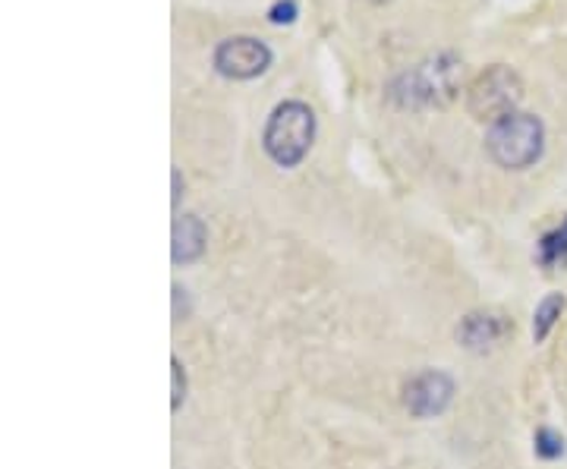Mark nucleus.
<instances>
[{
  "instance_id": "14",
  "label": "nucleus",
  "mask_w": 567,
  "mask_h": 469,
  "mask_svg": "<svg viewBox=\"0 0 567 469\" xmlns=\"http://www.w3.org/2000/svg\"><path fill=\"white\" fill-rule=\"evenodd\" d=\"M171 177H174V199H171V202H174V208H177V205H181V189H183V177H181V170H174V174H171Z\"/></svg>"
},
{
  "instance_id": "7",
  "label": "nucleus",
  "mask_w": 567,
  "mask_h": 469,
  "mask_svg": "<svg viewBox=\"0 0 567 469\" xmlns=\"http://www.w3.org/2000/svg\"><path fill=\"white\" fill-rule=\"evenodd\" d=\"M507 325L492 315V312H470L464 322L457 325V341L464 344L470 353H488L495 344H502Z\"/></svg>"
},
{
  "instance_id": "5",
  "label": "nucleus",
  "mask_w": 567,
  "mask_h": 469,
  "mask_svg": "<svg viewBox=\"0 0 567 469\" xmlns=\"http://www.w3.org/2000/svg\"><path fill=\"white\" fill-rule=\"evenodd\" d=\"M215 70L227 80H256L271 66V48L252 35H234L215 48Z\"/></svg>"
},
{
  "instance_id": "12",
  "label": "nucleus",
  "mask_w": 567,
  "mask_h": 469,
  "mask_svg": "<svg viewBox=\"0 0 567 469\" xmlns=\"http://www.w3.org/2000/svg\"><path fill=\"white\" fill-rule=\"evenodd\" d=\"M171 378H174V385H171V390H174V394H171V409L177 413V409L183 407V400H186V372H183L177 356L171 359Z\"/></svg>"
},
{
  "instance_id": "11",
  "label": "nucleus",
  "mask_w": 567,
  "mask_h": 469,
  "mask_svg": "<svg viewBox=\"0 0 567 469\" xmlns=\"http://www.w3.org/2000/svg\"><path fill=\"white\" fill-rule=\"evenodd\" d=\"M536 454L543 460H558L565 454V438L555 429H539L536 431Z\"/></svg>"
},
{
  "instance_id": "2",
  "label": "nucleus",
  "mask_w": 567,
  "mask_h": 469,
  "mask_svg": "<svg viewBox=\"0 0 567 469\" xmlns=\"http://www.w3.org/2000/svg\"><path fill=\"white\" fill-rule=\"evenodd\" d=\"M543 148H546V126L536 114L514 111L502 121L488 123L486 152L505 170H527L543 158Z\"/></svg>"
},
{
  "instance_id": "13",
  "label": "nucleus",
  "mask_w": 567,
  "mask_h": 469,
  "mask_svg": "<svg viewBox=\"0 0 567 469\" xmlns=\"http://www.w3.org/2000/svg\"><path fill=\"white\" fill-rule=\"evenodd\" d=\"M293 20H297V0H278L268 10V22H275V25H290Z\"/></svg>"
},
{
  "instance_id": "9",
  "label": "nucleus",
  "mask_w": 567,
  "mask_h": 469,
  "mask_svg": "<svg viewBox=\"0 0 567 469\" xmlns=\"http://www.w3.org/2000/svg\"><path fill=\"white\" fill-rule=\"evenodd\" d=\"M565 296L561 293H548L546 300L539 303L536 309V315H533V337H536V344H543L548 337V331L555 327V322L561 319V312H565Z\"/></svg>"
},
{
  "instance_id": "8",
  "label": "nucleus",
  "mask_w": 567,
  "mask_h": 469,
  "mask_svg": "<svg viewBox=\"0 0 567 469\" xmlns=\"http://www.w3.org/2000/svg\"><path fill=\"white\" fill-rule=\"evenodd\" d=\"M205 240H208V233H205L203 218H196V215L177 218L174 221V237H171V259H174V265L196 262L205 252Z\"/></svg>"
},
{
  "instance_id": "10",
  "label": "nucleus",
  "mask_w": 567,
  "mask_h": 469,
  "mask_svg": "<svg viewBox=\"0 0 567 469\" xmlns=\"http://www.w3.org/2000/svg\"><path fill=\"white\" fill-rule=\"evenodd\" d=\"M567 259V218L555 230H548L546 237L539 240V262L546 268L558 265Z\"/></svg>"
},
{
  "instance_id": "4",
  "label": "nucleus",
  "mask_w": 567,
  "mask_h": 469,
  "mask_svg": "<svg viewBox=\"0 0 567 469\" xmlns=\"http://www.w3.org/2000/svg\"><path fill=\"white\" fill-rule=\"evenodd\" d=\"M520 102H524V80L507 63H492L466 85V111L470 117L483 123H495L514 114Z\"/></svg>"
},
{
  "instance_id": "3",
  "label": "nucleus",
  "mask_w": 567,
  "mask_h": 469,
  "mask_svg": "<svg viewBox=\"0 0 567 469\" xmlns=\"http://www.w3.org/2000/svg\"><path fill=\"white\" fill-rule=\"evenodd\" d=\"M316 143V111L306 102H284L265 123V155L278 167H297Z\"/></svg>"
},
{
  "instance_id": "1",
  "label": "nucleus",
  "mask_w": 567,
  "mask_h": 469,
  "mask_svg": "<svg viewBox=\"0 0 567 469\" xmlns=\"http://www.w3.org/2000/svg\"><path fill=\"white\" fill-rule=\"evenodd\" d=\"M461 85H464V61L451 51H439L413 63L401 76H394V82L388 85V98L410 111L447 107L457 98Z\"/></svg>"
},
{
  "instance_id": "6",
  "label": "nucleus",
  "mask_w": 567,
  "mask_h": 469,
  "mask_svg": "<svg viewBox=\"0 0 567 469\" xmlns=\"http://www.w3.org/2000/svg\"><path fill=\"white\" fill-rule=\"evenodd\" d=\"M451 400H454V382L439 368H425L404 385V407L416 419H432V416L445 413Z\"/></svg>"
},
{
  "instance_id": "15",
  "label": "nucleus",
  "mask_w": 567,
  "mask_h": 469,
  "mask_svg": "<svg viewBox=\"0 0 567 469\" xmlns=\"http://www.w3.org/2000/svg\"><path fill=\"white\" fill-rule=\"evenodd\" d=\"M369 3H379L382 7V3H391V0H369Z\"/></svg>"
}]
</instances>
